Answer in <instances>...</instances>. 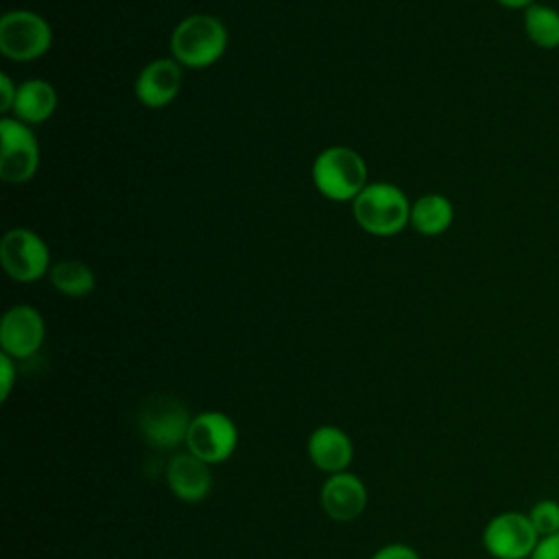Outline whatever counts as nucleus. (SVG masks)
<instances>
[{"mask_svg":"<svg viewBox=\"0 0 559 559\" xmlns=\"http://www.w3.org/2000/svg\"><path fill=\"white\" fill-rule=\"evenodd\" d=\"M190 421L192 417L186 404L173 395H153L138 413L140 435L157 450H173L186 443Z\"/></svg>","mask_w":559,"mask_h":559,"instance_id":"4","label":"nucleus"},{"mask_svg":"<svg viewBox=\"0 0 559 559\" xmlns=\"http://www.w3.org/2000/svg\"><path fill=\"white\" fill-rule=\"evenodd\" d=\"M321 509L334 522H352L367 509L369 491L360 476L352 472L330 474L321 485Z\"/></svg>","mask_w":559,"mask_h":559,"instance_id":"11","label":"nucleus"},{"mask_svg":"<svg viewBox=\"0 0 559 559\" xmlns=\"http://www.w3.org/2000/svg\"><path fill=\"white\" fill-rule=\"evenodd\" d=\"M52 31L48 22L26 9L7 11L0 20V52L13 61H33L48 52Z\"/></svg>","mask_w":559,"mask_h":559,"instance_id":"5","label":"nucleus"},{"mask_svg":"<svg viewBox=\"0 0 559 559\" xmlns=\"http://www.w3.org/2000/svg\"><path fill=\"white\" fill-rule=\"evenodd\" d=\"M186 450L210 465L225 463L238 448V428L221 411L197 413L186 435Z\"/></svg>","mask_w":559,"mask_h":559,"instance_id":"6","label":"nucleus"},{"mask_svg":"<svg viewBox=\"0 0 559 559\" xmlns=\"http://www.w3.org/2000/svg\"><path fill=\"white\" fill-rule=\"evenodd\" d=\"M371 559H421L419 552L408 546V544H402V542H393V544H386L382 548H378Z\"/></svg>","mask_w":559,"mask_h":559,"instance_id":"21","label":"nucleus"},{"mask_svg":"<svg viewBox=\"0 0 559 559\" xmlns=\"http://www.w3.org/2000/svg\"><path fill=\"white\" fill-rule=\"evenodd\" d=\"M181 90V63L175 59H155L146 63L135 79V98L146 107H164Z\"/></svg>","mask_w":559,"mask_h":559,"instance_id":"14","label":"nucleus"},{"mask_svg":"<svg viewBox=\"0 0 559 559\" xmlns=\"http://www.w3.org/2000/svg\"><path fill=\"white\" fill-rule=\"evenodd\" d=\"M15 378H17V369H15V358H11L9 354H0V400L7 402L13 386H15Z\"/></svg>","mask_w":559,"mask_h":559,"instance_id":"20","label":"nucleus"},{"mask_svg":"<svg viewBox=\"0 0 559 559\" xmlns=\"http://www.w3.org/2000/svg\"><path fill=\"white\" fill-rule=\"evenodd\" d=\"M15 94H17V87L13 85L11 76L9 74H0V111H13V103H15Z\"/></svg>","mask_w":559,"mask_h":559,"instance_id":"23","label":"nucleus"},{"mask_svg":"<svg viewBox=\"0 0 559 559\" xmlns=\"http://www.w3.org/2000/svg\"><path fill=\"white\" fill-rule=\"evenodd\" d=\"M227 50L225 24L205 13L181 20L170 35L173 59L188 68H207L216 63Z\"/></svg>","mask_w":559,"mask_h":559,"instance_id":"1","label":"nucleus"},{"mask_svg":"<svg viewBox=\"0 0 559 559\" xmlns=\"http://www.w3.org/2000/svg\"><path fill=\"white\" fill-rule=\"evenodd\" d=\"M354 218L373 236H393L411 223V205L397 186L376 181L354 199Z\"/></svg>","mask_w":559,"mask_h":559,"instance_id":"3","label":"nucleus"},{"mask_svg":"<svg viewBox=\"0 0 559 559\" xmlns=\"http://www.w3.org/2000/svg\"><path fill=\"white\" fill-rule=\"evenodd\" d=\"M0 260L7 275L15 282H35L50 271L46 242L26 227H13L2 236Z\"/></svg>","mask_w":559,"mask_h":559,"instance_id":"9","label":"nucleus"},{"mask_svg":"<svg viewBox=\"0 0 559 559\" xmlns=\"http://www.w3.org/2000/svg\"><path fill=\"white\" fill-rule=\"evenodd\" d=\"M539 537H550L559 533V502L552 498H542L526 511Z\"/></svg>","mask_w":559,"mask_h":559,"instance_id":"19","label":"nucleus"},{"mask_svg":"<svg viewBox=\"0 0 559 559\" xmlns=\"http://www.w3.org/2000/svg\"><path fill=\"white\" fill-rule=\"evenodd\" d=\"M312 181L332 201H354L367 186V164L349 146H330L317 155Z\"/></svg>","mask_w":559,"mask_h":559,"instance_id":"2","label":"nucleus"},{"mask_svg":"<svg viewBox=\"0 0 559 559\" xmlns=\"http://www.w3.org/2000/svg\"><path fill=\"white\" fill-rule=\"evenodd\" d=\"M57 109V92L44 79H28L17 85L13 114L24 124H37L48 120Z\"/></svg>","mask_w":559,"mask_h":559,"instance_id":"15","label":"nucleus"},{"mask_svg":"<svg viewBox=\"0 0 559 559\" xmlns=\"http://www.w3.org/2000/svg\"><path fill=\"white\" fill-rule=\"evenodd\" d=\"M500 7L504 9H526L531 7L535 0H496Z\"/></svg>","mask_w":559,"mask_h":559,"instance_id":"24","label":"nucleus"},{"mask_svg":"<svg viewBox=\"0 0 559 559\" xmlns=\"http://www.w3.org/2000/svg\"><path fill=\"white\" fill-rule=\"evenodd\" d=\"M306 452L310 463L328 476L347 472L354 461V443L349 435L332 424H323L308 435Z\"/></svg>","mask_w":559,"mask_h":559,"instance_id":"13","label":"nucleus"},{"mask_svg":"<svg viewBox=\"0 0 559 559\" xmlns=\"http://www.w3.org/2000/svg\"><path fill=\"white\" fill-rule=\"evenodd\" d=\"M0 140V177L7 183L28 181L39 166V144L35 133L17 118H2Z\"/></svg>","mask_w":559,"mask_h":559,"instance_id":"8","label":"nucleus"},{"mask_svg":"<svg viewBox=\"0 0 559 559\" xmlns=\"http://www.w3.org/2000/svg\"><path fill=\"white\" fill-rule=\"evenodd\" d=\"M166 485L177 500L190 504L201 502L210 496L214 485L212 465L188 450L177 452L166 463Z\"/></svg>","mask_w":559,"mask_h":559,"instance_id":"12","label":"nucleus"},{"mask_svg":"<svg viewBox=\"0 0 559 559\" xmlns=\"http://www.w3.org/2000/svg\"><path fill=\"white\" fill-rule=\"evenodd\" d=\"M480 539L493 559H528L542 537L526 513L502 511L485 524Z\"/></svg>","mask_w":559,"mask_h":559,"instance_id":"7","label":"nucleus"},{"mask_svg":"<svg viewBox=\"0 0 559 559\" xmlns=\"http://www.w3.org/2000/svg\"><path fill=\"white\" fill-rule=\"evenodd\" d=\"M524 33L528 41L542 50L559 48V9L533 2L524 9Z\"/></svg>","mask_w":559,"mask_h":559,"instance_id":"17","label":"nucleus"},{"mask_svg":"<svg viewBox=\"0 0 559 559\" xmlns=\"http://www.w3.org/2000/svg\"><path fill=\"white\" fill-rule=\"evenodd\" d=\"M46 325L41 314L28 306L17 304L9 308L0 321V347L15 360L31 358L44 343Z\"/></svg>","mask_w":559,"mask_h":559,"instance_id":"10","label":"nucleus"},{"mask_svg":"<svg viewBox=\"0 0 559 559\" xmlns=\"http://www.w3.org/2000/svg\"><path fill=\"white\" fill-rule=\"evenodd\" d=\"M52 286L66 297H85L94 290V271L81 260H61L48 271Z\"/></svg>","mask_w":559,"mask_h":559,"instance_id":"18","label":"nucleus"},{"mask_svg":"<svg viewBox=\"0 0 559 559\" xmlns=\"http://www.w3.org/2000/svg\"><path fill=\"white\" fill-rule=\"evenodd\" d=\"M454 221L452 201L443 194H424L411 205V225L424 236L443 234Z\"/></svg>","mask_w":559,"mask_h":559,"instance_id":"16","label":"nucleus"},{"mask_svg":"<svg viewBox=\"0 0 559 559\" xmlns=\"http://www.w3.org/2000/svg\"><path fill=\"white\" fill-rule=\"evenodd\" d=\"M528 559H559V533L550 537H542Z\"/></svg>","mask_w":559,"mask_h":559,"instance_id":"22","label":"nucleus"}]
</instances>
